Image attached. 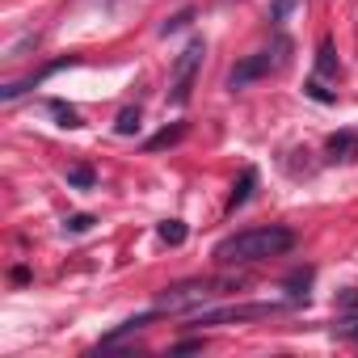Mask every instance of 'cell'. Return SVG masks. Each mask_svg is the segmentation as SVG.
Here are the masks:
<instances>
[{"mask_svg":"<svg viewBox=\"0 0 358 358\" xmlns=\"http://www.w3.org/2000/svg\"><path fill=\"white\" fill-rule=\"evenodd\" d=\"M291 249H295V232L270 224V228H245V232H236V236H224L211 257H215L220 266H253V262L282 257V253H291Z\"/></svg>","mask_w":358,"mask_h":358,"instance_id":"cell-1","label":"cell"},{"mask_svg":"<svg viewBox=\"0 0 358 358\" xmlns=\"http://www.w3.org/2000/svg\"><path fill=\"white\" fill-rule=\"evenodd\" d=\"M220 295H228V282H215V278H194V282H177V287H164L160 295H156V312L164 316V312H199V308H207L211 299H220Z\"/></svg>","mask_w":358,"mask_h":358,"instance_id":"cell-2","label":"cell"},{"mask_svg":"<svg viewBox=\"0 0 358 358\" xmlns=\"http://www.w3.org/2000/svg\"><path fill=\"white\" fill-rule=\"evenodd\" d=\"M203 55H207V43L194 38L173 64V85H169V106H186L190 93H194V80H199V68H203Z\"/></svg>","mask_w":358,"mask_h":358,"instance_id":"cell-3","label":"cell"},{"mask_svg":"<svg viewBox=\"0 0 358 358\" xmlns=\"http://www.w3.org/2000/svg\"><path fill=\"white\" fill-rule=\"evenodd\" d=\"M278 51H282V47H278ZM278 51H253V55H245V59L228 72V89L236 93V89H249L253 80L270 76V72L278 68Z\"/></svg>","mask_w":358,"mask_h":358,"instance_id":"cell-4","label":"cell"},{"mask_svg":"<svg viewBox=\"0 0 358 358\" xmlns=\"http://www.w3.org/2000/svg\"><path fill=\"white\" fill-rule=\"evenodd\" d=\"M274 312H282V303H245V308H220V312L199 308L194 312V324L199 329L203 324H232V320H257V316H274Z\"/></svg>","mask_w":358,"mask_h":358,"instance_id":"cell-5","label":"cell"},{"mask_svg":"<svg viewBox=\"0 0 358 358\" xmlns=\"http://www.w3.org/2000/svg\"><path fill=\"white\" fill-rule=\"evenodd\" d=\"M324 152H329V160L350 164V160L358 156V135H354V131H333L329 143H324Z\"/></svg>","mask_w":358,"mask_h":358,"instance_id":"cell-6","label":"cell"},{"mask_svg":"<svg viewBox=\"0 0 358 358\" xmlns=\"http://www.w3.org/2000/svg\"><path fill=\"white\" fill-rule=\"evenodd\" d=\"M156 316H160V312L152 308V312H139V316H131V320H122V324H118L114 333H106V337H101V345H114V341H122V337H131V333H143V329H148V324H152Z\"/></svg>","mask_w":358,"mask_h":358,"instance_id":"cell-7","label":"cell"},{"mask_svg":"<svg viewBox=\"0 0 358 358\" xmlns=\"http://www.w3.org/2000/svg\"><path fill=\"white\" fill-rule=\"evenodd\" d=\"M182 139H186V122H173V127H164V131H156V135L148 139V152L173 148V143H182Z\"/></svg>","mask_w":358,"mask_h":358,"instance_id":"cell-8","label":"cell"},{"mask_svg":"<svg viewBox=\"0 0 358 358\" xmlns=\"http://www.w3.org/2000/svg\"><path fill=\"white\" fill-rule=\"evenodd\" d=\"M253 186H257V173H253V169H245V173H241V182H236V190H232V199H228V215H232L236 207H245V203H249Z\"/></svg>","mask_w":358,"mask_h":358,"instance_id":"cell-9","label":"cell"},{"mask_svg":"<svg viewBox=\"0 0 358 358\" xmlns=\"http://www.w3.org/2000/svg\"><path fill=\"white\" fill-rule=\"evenodd\" d=\"M93 182H97V173H93L89 164L68 169V186H72V190H93Z\"/></svg>","mask_w":358,"mask_h":358,"instance_id":"cell-10","label":"cell"},{"mask_svg":"<svg viewBox=\"0 0 358 358\" xmlns=\"http://www.w3.org/2000/svg\"><path fill=\"white\" fill-rule=\"evenodd\" d=\"M316 72H320V76H337V55H333V43H329V38H324L320 51H316Z\"/></svg>","mask_w":358,"mask_h":358,"instance_id":"cell-11","label":"cell"},{"mask_svg":"<svg viewBox=\"0 0 358 358\" xmlns=\"http://www.w3.org/2000/svg\"><path fill=\"white\" fill-rule=\"evenodd\" d=\"M160 241H164V245H182V241H186V224H182V220H164V224H160Z\"/></svg>","mask_w":358,"mask_h":358,"instance_id":"cell-12","label":"cell"},{"mask_svg":"<svg viewBox=\"0 0 358 358\" xmlns=\"http://www.w3.org/2000/svg\"><path fill=\"white\" fill-rule=\"evenodd\" d=\"M47 110L59 118V127H80V114H76L72 106H64V101H47Z\"/></svg>","mask_w":358,"mask_h":358,"instance_id":"cell-13","label":"cell"},{"mask_svg":"<svg viewBox=\"0 0 358 358\" xmlns=\"http://www.w3.org/2000/svg\"><path fill=\"white\" fill-rule=\"evenodd\" d=\"M190 22H194V9H182V13H173V17H169V22L160 26V34L169 38V34H177V30H186Z\"/></svg>","mask_w":358,"mask_h":358,"instance_id":"cell-14","label":"cell"},{"mask_svg":"<svg viewBox=\"0 0 358 358\" xmlns=\"http://www.w3.org/2000/svg\"><path fill=\"white\" fill-rule=\"evenodd\" d=\"M114 131H118V135H135V131H139V110H122L118 122H114Z\"/></svg>","mask_w":358,"mask_h":358,"instance_id":"cell-15","label":"cell"},{"mask_svg":"<svg viewBox=\"0 0 358 358\" xmlns=\"http://www.w3.org/2000/svg\"><path fill=\"white\" fill-rule=\"evenodd\" d=\"M299 5H303V0H274V5H270V17H274V22H287Z\"/></svg>","mask_w":358,"mask_h":358,"instance_id":"cell-16","label":"cell"},{"mask_svg":"<svg viewBox=\"0 0 358 358\" xmlns=\"http://www.w3.org/2000/svg\"><path fill=\"white\" fill-rule=\"evenodd\" d=\"M93 224H97V220H93V215H72V220H68V224H64V228H68V232H89V228H93Z\"/></svg>","mask_w":358,"mask_h":358,"instance_id":"cell-17","label":"cell"},{"mask_svg":"<svg viewBox=\"0 0 358 358\" xmlns=\"http://www.w3.org/2000/svg\"><path fill=\"white\" fill-rule=\"evenodd\" d=\"M308 93H312L316 101H333V93H329V89H320V80H308Z\"/></svg>","mask_w":358,"mask_h":358,"instance_id":"cell-18","label":"cell"}]
</instances>
